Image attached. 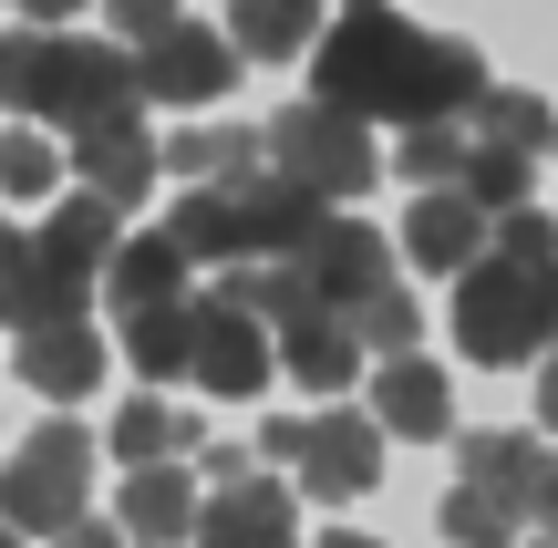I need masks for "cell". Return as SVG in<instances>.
Masks as SVG:
<instances>
[{
	"mask_svg": "<svg viewBox=\"0 0 558 548\" xmlns=\"http://www.w3.org/2000/svg\"><path fill=\"white\" fill-rule=\"evenodd\" d=\"M486 207L465 197V186H424L414 207H403V259L414 269H435V280H465V269L486 259Z\"/></svg>",
	"mask_w": 558,
	"mask_h": 548,
	"instance_id": "obj_12",
	"label": "cell"
},
{
	"mask_svg": "<svg viewBox=\"0 0 558 548\" xmlns=\"http://www.w3.org/2000/svg\"><path fill=\"white\" fill-rule=\"evenodd\" d=\"M197 508H207V497H197L186 466H135V476H124V517H114V528L145 538V548H186V538H197Z\"/></svg>",
	"mask_w": 558,
	"mask_h": 548,
	"instance_id": "obj_15",
	"label": "cell"
},
{
	"mask_svg": "<svg viewBox=\"0 0 558 548\" xmlns=\"http://www.w3.org/2000/svg\"><path fill=\"white\" fill-rule=\"evenodd\" d=\"M320 548H383V538H362V528H331V538H320Z\"/></svg>",
	"mask_w": 558,
	"mask_h": 548,
	"instance_id": "obj_36",
	"label": "cell"
},
{
	"mask_svg": "<svg viewBox=\"0 0 558 548\" xmlns=\"http://www.w3.org/2000/svg\"><path fill=\"white\" fill-rule=\"evenodd\" d=\"M186 383L218 393V404L269 393V383H279V331L259 321V310H239L228 290H207V301H197V352H186Z\"/></svg>",
	"mask_w": 558,
	"mask_h": 548,
	"instance_id": "obj_6",
	"label": "cell"
},
{
	"mask_svg": "<svg viewBox=\"0 0 558 548\" xmlns=\"http://www.w3.org/2000/svg\"><path fill=\"white\" fill-rule=\"evenodd\" d=\"M32 301H41V259H32V228H11L0 218V321H32Z\"/></svg>",
	"mask_w": 558,
	"mask_h": 548,
	"instance_id": "obj_28",
	"label": "cell"
},
{
	"mask_svg": "<svg viewBox=\"0 0 558 548\" xmlns=\"http://www.w3.org/2000/svg\"><path fill=\"white\" fill-rule=\"evenodd\" d=\"M62 145H73V176L94 186L104 207H145V186H156V166H166V145L145 135V103H135V114L83 124V135H62Z\"/></svg>",
	"mask_w": 558,
	"mask_h": 548,
	"instance_id": "obj_11",
	"label": "cell"
},
{
	"mask_svg": "<svg viewBox=\"0 0 558 548\" xmlns=\"http://www.w3.org/2000/svg\"><path fill=\"white\" fill-rule=\"evenodd\" d=\"M104 11H114V41H124V52H135V41H156V32H177V0H104Z\"/></svg>",
	"mask_w": 558,
	"mask_h": 548,
	"instance_id": "obj_30",
	"label": "cell"
},
{
	"mask_svg": "<svg viewBox=\"0 0 558 548\" xmlns=\"http://www.w3.org/2000/svg\"><path fill=\"white\" fill-rule=\"evenodd\" d=\"M445 538H456V548H507V538H518V508H497L486 487H456V497H445Z\"/></svg>",
	"mask_w": 558,
	"mask_h": 548,
	"instance_id": "obj_27",
	"label": "cell"
},
{
	"mask_svg": "<svg viewBox=\"0 0 558 548\" xmlns=\"http://www.w3.org/2000/svg\"><path fill=\"white\" fill-rule=\"evenodd\" d=\"M538 466H548L538 435H465V487H486L497 508H518V528H527V487H538Z\"/></svg>",
	"mask_w": 558,
	"mask_h": 548,
	"instance_id": "obj_20",
	"label": "cell"
},
{
	"mask_svg": "<svg viewBox=\"0 0 558 548\" xmlns=\"http://www.w3.org/2000/svg\"><path fill=\"white\" fill-rule=\"evenodd\" d=\"M465 135H476V145H518V156H548V145H558V114H548L538 94H507V83H486V103L465 114Z\"/></svg>",
	"mask_w": 558,
	"mask_h": 548,
	"instance_id": "obj_23",
	"label": "cell"
},
{
	"mask_svg": "<svg viewBox=\"0 0 558 548\" xmlns=\"http://www.w3.org/2000/svg\"><path fill=\"white\" fill-rule=\"evenodd\" d=\"M414 331H424V301H403V280H383L373 301L352 310V342L373 352V363H393V352H414Z\"/></svg>",
	"mask_w": 558,
	"mask_h": 548,
	"instance_id": "obj_26",
	"label": "cell"
},
{
	"mask_svg": "<svg viewBox=\"0 0 558 548\" xmlns=\"http://www.w3.org/2000/svg\"><path fill=\"white\" fill-rule=\"evenodd\" d=\"M290 269L311 280V310H341V321H352V310L373 301L383 280H393V248H383V228H373V218H331Z\"/></svg>",
	"mask_w": 558,
	"mask_h": 548,
	"instance_id": "obj_10",
	"label": "cell"
},
{
	"mask_svg": "<svg viewBox=\"0 0 558 548\" xmlns=\"http://www.w3.org/2000/svg\"><path fill=\"white\" fill-rule=\"evenodd\" d=\"M186 446H197V414H186V404L135 393V404L114 414V455H124V466H166V455H186Z\"/></svg>",
	"mask_w": 558,
	"mask_h": 548,
	"instance_id": "obj_22",
	"label": "cell"
},
{
	"mask_svg": "<svg viewBox=\"0 0 558 548\" xmlns=\"http://www.w3.org/2000/svg\"><path fill=\"white\" fill-rule=\"evenodd\" d=\"M373 425L393 435V446H435V435H456V383H445L424 352H393V363L373 373Z\"/></svg>",
	"mask_w": 558,
	"mask_h": 548,
	"instance_id": "obj_14",
	"label": "cell"
},
{
	"mask_svg": "<svg viewBox=\"0 0 558 548\" xmlns=\"http://www.w3.org/2000/svg\"><path fill=\"white\" fill-rule=\"evenodd\" d=\"M538 425L558 435V352H548V363H538Z\"/></svg>",
	"mask_w": 558,
	"mask_h": 548,
	"instance_id": "obj_34",
	"label": "cell"
},
{
	"mask_svg": "<svg viewBox=\"0 0 558 548\" xmlns=\"http://www.w3.org/2000/svg\"><path fill=\"white\" fill-rule=\"evenodd\" d=\"M269 166V135H239V124H197V135H166V176H186V186H228V176H259Z\"/></svg>",
	"mask_w": 558,
	"mask_h": 548,
	"instance_id": "obj_21",
	"label": "cell"
},
{
	"mask_svg": "<svg viewBox=\"0 0 558 548\" xmlns=\"http://www.w3.org/2000/svg\"><path fill=\"white\" fill-rule=\"evenodd\" d=\"M279 373H290V383H311V393H341V383L362 373L352 321H341V310H300V321H279Z\"/></svg>",
	"mask_w": 558,
	"mask_h": 548,
	"instance_id": "obj_16",
	"label": "cell"
},
{
	"mask_svg": "<svg viewBox=\"0 0 558 548\" xmlns=\"http://www.w3.org/2000/svg\"><path fill=\"white\" fill-rule=\"evenodd\" d=\"M186 548H300V497L279 487V476H259V466L228 455L218 497L197 508V538H186Z\"/></svg>",
	"mask_w": 558,
	"mask_h": 548,
	"instance_id": "obj_8",
	"label": "cell"
},
{
	"mask_svg": "<svg viewBox=\"0 0 558 548\" xmlns=\"http://www.w3.org/2000/svg\"><path fill=\"white\" fill-rule=\"evenodd\" d=\"M383 446H393V435H383L373 414H311L290 466H300V487H311L320 508H352V497L383 487Z\"/></svg>",
	"mask_w": 558,
	"mask_h": 548,
	"instance_id": "obj_9",
	"label": "cell"
},
{
	"mask_svg": "<svg viewBox=\"0 0 558 548\" xmlns=\"http://www.w3.org/2000/svg\"><path fill=\"white\" fill-rule=\"evenodd\" d=\"M228 83H239V41L207 32V21H177V32L135 41V94L166 103V114H207Z\"/></svg>",
	"mask_w": 558,
	"mask_h": 548,
	"instance_id": "obj_7",
	"label": "cell"
},
{
	"mask_svg": "<svg viewBox=\"0 0 558 548\" xmlns=\"http://www.w3.org/2000/svg\"><path fill=\"white\" fill-rule=\"evenodd\" d=\"M52 176H62L52 135H0V197H52Z\"/></svg>",
	"mask_w": 558,
	"mask_h": 548,
	"instance_id": "obj_29",
	"label": "cell"
},
{
	"mask_svg": "<svg viewBox=\"0 0 558 548\" xmlns=\"http://www.w3.org/2000/svg\"><path fill=\"white\" fill-rule=\"evenodd\" d=\"M300 435H311V414H279V425H259V455H269V466H290Z\"/></svg>",
	"mask_w": 558,
	"mask_h": 548,
	"instance_id": "obj_32",
	"label": "cell"
},
{
	"mask_svg": "<svg viewBox=\"0 0 558 548\" xmlns=\"http://www.w3.org/2000/svg\"><path fill=\"white\" fill-rule=\"evenodd\" d=\"M52 548H124V528H104V517H73V528H62Z\"/></svg>",
	"mask_w": 558,
	"mask_h": 548,
	"instance_id": "obj_33",
	"label": "cell"
},
{
	"mask_svg": "<svg viewBox=\"0 0 558 548\" xmlns=\"http://www.w3.org/2000/svg\"><path fill=\"white\" fill-rule=\"evenodd\" d=\"M0 548H21V528H0Z\"/></svg>",
	"mask_w": 558,
	"mask_h": 548,
	"instance_id": "obj_37",
	"label": "cell"
},
{
	"mask_svg": "<svg viewBox=\"0 0 558 548\" xmlns=\"http://www.w3.org/2000/svg\"><path fill=\"white\" fill-rule=\"evenodd\" d=\"M320 32H331L320 0H228V41H239V62H290V52H311Z\"/></svg>",
	"mask_w": 558,
	"mask_h": 548,
	"instance_id": "obj_18",
	"label": "cell"
},
{
	"mask_svg": "<svg viewBox=\"0 0 558 548\" xmlns=\"http://www.w3.org/2000/svg\"><path fill=\"white\" fill-rule=\"evenodd\" d=\"M186 352H197V301L124 310V363H135L145 383H186Z\"/></svg>",
	"mask_w": 558,
	"mask_h": 548,
	"instance_id": "obj_19",
	"label": "cell"
},
{
	"mask_svg": "<svg viewBox=\"0 0 558 548\" xmlns=\"http://www.w3.org/2000/svg\"><path fill=\"white\" fill-rule=\"evenodd\" d=\"M527 528H538V538H558V455L538 466V487H527Z\"/></svg>",
	"mask_w": 558,
	"mask_h": 548,
	"instance_id": "obj_31",
	"label": "cell"
},
{
	"mask_svg": "<svg viewBox=\"0 0 558 548\" xmlns=\"http://www.w3.org/2000/svg\"><path fill=\"white\" fill-rule=\"evenodd\" d=\"M548 156H558V145H548Z\"/></svg>",
	"mask_w": 558,
	"mask_h": 548,
	"instance_id": "obj_40",
	"label": "cell"
},
{
	"mask_svg": "<svg viewBox=\"0 0 558 548\" xmlns=\"http://www.w3.org/2000/svg\"><path fill=\"white\" fill-rule=\"evenodd\" d=\"M393 176L414 186V197L424 186H456L465 176V124H403L393 135Z\"/></svg>",
	"mask_w": 558,
	"mask_h": 548,
	"instance_id": "obj_25",
	"label": "cell"
},
{
	"mask_svg": "<svg viewBox=\"0 0 558 548\" xmlns=\"http://www.w3.org/2000/svg\"><path fill=\"white\" fill-rule=\"evenodd\" d=\"M11 11H32V32H52V21H73L83 0H11Z\"/></svg>",
	"mask_w": 558,
	"mask_h": 548,
	"instance_id": "obj_35",
	"label": "cell"
},
{
	"mask_svg": "<svg viewBox=\"0 0 558 548\" xmlns=\"http://www.w3.org/2000/svg\"><path fill=\"white\" fill-rule=\"evenodd\" d=\"M311 103L362 124H465L486 103V62L456 32H414L393 0H362L311 41Z\"/></svg>",
	"mask_w": 558,
	"mask_h": 548,
	"instance_id": "obj_1",
	"label": "cell"
},
{
	"mask_svg": "<svg viewBox=\"0 0 558 548\" xmlns=\"http://www.w3.org/2000/svg\"><path fill=\"white\" fill-rule=\"evenodd\" d=\"M186 248L166 239V228H145V239H124L114 248V269H104V301L114 310H156V301H186Z\"/></svg>",
	"mask_w": 558,
	"mask_h": 548,
	"instance_id": "obj_17",
	"label": "cell"
},
{
	"mask_svg": "<svg viewBox=\"0 0 558 548\" xmlns=\"http://www.w3.org/2000/svg\"><path fill=\"white\" fill-rule=\"evenodd\" d=\"M259 135H269V176L311 186L320 207L373 197V176H383V156H373V135H362V114H341V103H279Z\"/></svg>",
	"mask_w": 558,
	"mask_h": 548,
	"instance_id": "obj_4",
	"label": "cell"
},
{
	"mask_svg": "<svg viewBox=\"0 0 558 548\" xmlns=\"http://www.w3.org/2000/svg\"><path fill=\"white\" fill-rule=\"evenodd\" d=\"M538 548H558V538H538Z\"/></svg>",
	"mask_w": 558,
	"mask_h": 548,
	"instance_id": "obj_39",
	"label": "cell"
},
{
	"mask_svg": "<svg viewBox=\"0 0 558 548\" xmlns=\"http://www.w3.org/2000/svg\"><path fill=\"white\" fill-rule=\"evenodd\" d=\"M11 373L32 393H52V404H73V393L104 383V331L94 321H21L11 331Z\"/></svg>",
	"mask_w": 558,
	"mask_h": 548,
	"instance_id": "obj_13",
	"label": "cell"
},
{
	"mask_svg": "<svg viewBox=\"0 0 558 548\" xmlns=\"http://www.w3.org/2000/svg\"><path fill=\"white\" fill-rule=\"evenodd\" d=\"M341 11H362V0H341Z\"/></svg>",
	"mask_w": 558,
	"mask_h": 548,
	"instance_id": "obj_38",
	"label": "cell"
},
{
	"mask_svg": "<svg viewBox=\"0 0 558 548\" xmlns=\"http://www.w3.org/2000/svg\"><path fill=\"white\" fill-rule=\"evenodd\" d=\"M465 197L486 207V218H507V207H527V186H538V156H518V145H476L465 135Z\"/></svg>",
	"mask_w": 558,
	"mask_h": 548,
	"instance_id": "obj_24",
	"label": "cell"
},
{
	"mask_svg": "<svg viewBox=\"0 0 558 548\" xmlns=\"http://www.w3.org/2000/svg\"><path fill=\"white\" fill-rule=\"evenodd\" d=\"M456 342H465V363H486V373L548 363V352H558V290H548V269L486 248V259L456 280Z\"/></svg>",
	"mask_w": 558,
	"mask_h": 548,
	"instance_id": "obj_3",
	"label": "cell"
},
{
	"mask_svg": "<svg viewBox=\"0 0 558 548\" xmlns=\"http://www.w3.org/2000/svg\"><path fill=\"white\" fill-rule=\"evenodd\" d=\"M83 487H94V435H83V425H41L32 446L0 466V528L62 538L83 517Z\"/></svg>",
	"mask_w": 558,
	"mask_h": 548,
	"instance_id": "obj_5",
	"label": "cell"
},
{
	"mask_svg": "<svg viewBox=\"0 0 558 548\" xmlns=\"http://www.w3.org/2000/svg\"><path fill=\"white\" fill-rule=\"evenodd\" d=\"M135 52L124 41H73V32H0V114L21 124H83L104 114H135Z\"/></svg>",
	"mask_w": 558,
	"mask_h": 548,
	"instance_id": "obj_2",
	"label": "cell"
}]
</instances>
